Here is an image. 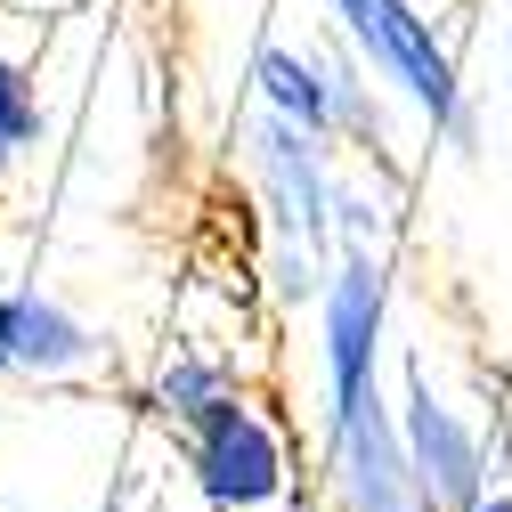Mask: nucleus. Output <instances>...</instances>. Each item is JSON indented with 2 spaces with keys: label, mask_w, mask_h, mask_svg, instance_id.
I'll use <instances>...</instances> for the list:
<instances>
[{
  "label": "nucleus",
  "mask_w": 512,
  "mask_h": 512,
  "mask_svg": "<svg viewBox=\"0 0 512 512\" xmlns=\"http://www.w3.org/2000/svg\"><path fill=\"white\" fill-rule=\"evenodd\" d=\"M106 358V334L90 326V317H74L66 301L49 293H0V366L9 374H90Z\"/></svg>",
  "instance_id": "nucleus-6"
},
{
  "label": "nucleus",
  "mask_w": 512,
  "mask_h": 512,
  "mask_svg": "<svg viewBox=\"0 0 512 512\" xmlns=\"http://www.w3.org/2000/svg\"><path fill=\"white\" fill-rule=\"evenodd\" d=\"M236 391H244L236 366H228V358H212V350H187V342L155 366V415H163L171 431H187L196 415H212V407H220V399H236Z\"/></svg>",
  "instance_id": "nucleus-8"
},
{
  "label": "nucleus",
  "mask_w": 512,
  "mask_h": 512,
  "mask_svg": "<svg viewBox=\"0 0 512 512\" xmlns=\"http://www.w3.org/2000/svg\"><path fill=\"white\" fill-rule=\"evenodd\" d=\"M391 334V252L334 244L317 293V374H326V480L342 512H423L399 447V399L382 391Z\"/></svg>",
  "instance_id": "nucleus-1"
},
{
  "label": "nucleus",
  "mask_w": 512,
  "mask_h": 512,
  "mask_svg": "<svg viewBox=\"0 0 512 512\" xmlns=\"http://www.w3.org/2000/svg\"><path fill=\"white\" fill-rule=\"evenodd\" d=\"M504 90H512V0H504Z\"/></svg>",
  "instance_id": "nucleus-11"
},
{
  "label": "nucleus",
  "mask_w": 512,
  "mask_h": 512,
  "mask_svg": "<svg viewBox=\"0 0 512 512\" xmlns=\"http://www.w3.org/2000/svg\"><path fill=\"white\" fill-rule=\"evenodd\" d=\"M179 456H187V480H196V496L212 512H277L293 496V439L252 391H236L212 415L187 423Z\"/></svg>",
  "instance_id": "nucleus-3"
},
{
  "label": "nucleus",
  "mask_w": 512,
  "mask_h": 512,
  "mask_svg": "<svg viewBox=\"0 0 512 512\" xmlns=\"http://www.w3.org/2000/svg\"><path fill=\"white\" fill-rule=\"evenodd\" d=\"M244 163H252V187H261L269 236H277V244H301V252H326V261H334V196H342L334 147L309 139L301 122H285V114H269V106H252Z\"/></svg>",
  "instance_id": "nucleus-4"
},
{
  "label": "nucleus",
  "mask_w": 512,
  "mask_h": 512,
  "mask_svg": "<svg viewBox=\"0 0 512 512\" xmlns=\"http://www.w3.org/2000/svg\"><path fill=\"white\" fill-rule=\"evenodd\" d=\"M399 447H407V480H415L423 512H472L496 488L480 423L431 382L423 358H407V374H399Z\"/></svg>",
  "instance_id": "nucleus-5"
},
{
  "label": "nucleus",
  "mask_w": 512,
  "mask_h": 512,
  "mask_svg": "<svg viewBox=\"0 0 512 512\" xmlns=\"http://www.w3.org/2000/svg\"><path fill=\"white\" fill-rule=\"evenodd\" d=\"M41 147V90L17 57H0V171Z\"/></svg>",
  "instance_id": "nucleus-9"
},
{
  "label": "nucleus",
  "mask_w": 512,
  "mask_h": 512,
  "mask_svg": "<svg viewBox=\"0 0 512 512\" xmlns=\"http://www.w3.org/2000/svg\"><path fill=\"white\" fill-rule=\"evenodd\" d=\"M277 512H293V504H277Z\"/></svg>",
  "instance_id": "nucleus-12"
},
{
  "label": "nucleus",
  "mask_w": 512,
  "mask_h": 512,
  "mask_svg": "<svg viewBox=\"0 0 512 512\" xmlns=\"http://www.w3.org/2000/svg\"><path fill=\"white\" fill-rule=\"evenodd\" d=\"M326 9V33L374 74V90L407 106L431 147L447 155H480V98L464 82V57L447 41V25L423 9V0H317Z\"/></svg>",
  "instance_id": "nucleus-2"
},
{
  "label": "nucleus",
  "mask_w": 512,
  "mask_h": 512,
  "mask_svg": "<svg viewBox=\"0 0 512 512\" xmlns=\"http://www.w3.org/2000/svg\"><path fill=\"white\" fill-rule=\"evenodd\" d=\"M252 106H269V114L301 122L309 139L342 147V98H334L326 41H261L252 49Z\"/></svg>",
  "instance_id": "nucleus-7"
},
{
  "label": "nucleus",
  "mask_w": 512,
  "mask_h": 512,
  "mask_svg": "<svg viewBox=\"0 0 512 512\" xmlns=\"http://www.w3.org/2000/svg\"><path fill=\"white\" fill-rule=\"evenodd\" d=\"M472 512H512V488H488V496H480Z\"/></svg>",
  "instance_id": "nucleus-10"
}]
</instances>
